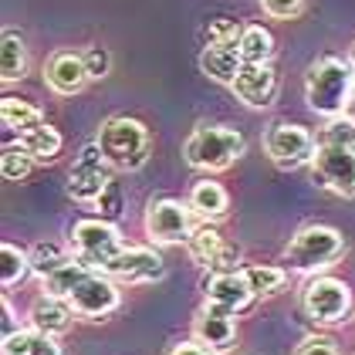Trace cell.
Here are the masks:
<instances>
[{
  "instance_id": "cell-31",
  "label": "cell",
  "mask_w": 355,
  "mask_h": 355,
  "mask_svg": "<svg viewBox=\"0 0 355 355\" xmlns=\"http://www.w3.org/2000/svg\"><path fill=\"white\" fill-rule=\"evenodd\" d=\"M31 169H34V159H31L28 149H24L21 142H7V146H3V156H0V173H3V180L21 183V180H28Z\"/></svg>"
},
{
  "instance_id": "cell-1",
  "label": "cell",
  "mask_w": 355,
  "mask_h": 355,
  "mask_svg": "<svg viewBox=\"0 0 355 355\" xmlns=\"http://www.w3.org/2000/svg\"><path fill=\"white\" fill-rule=\"evenodd\" d=\"M352 88H355V68L349 64V58L325 55L318 61H311L308 71H304V102H308V109L315 115H322L328 122L345 115Z\"/></svg>"
},
{
  "instance_id": "cell-35",
  "label": "cell",
  "mask_w": 355,
  "mask_h": 355,
  "mask_svg": "<svg viewBox=\"0 0 355 355\" xmlns=\"http://www.w3.org/2000/svg\"><path fill=\"white\" fill-rule=\"evenodd\" d=\"M95 207H98L102 220H109V223L122 214V190H119V183H115V180L109 183V190L98 196V203H95Z\"/></svg>"
},
{
  "instance_id": "cell-23",
  "label": "cell",
  "mask_w": 355,
  "mask_h": 355,
  "mask_svg": "<svg viewBox=\"0 0 355 355\" xmlns=\"http://www.w3.org/2000/svg\"><path fill=\"white\" fill-rule=\"evenodd\" d=\"M28 75V44L17 31H3V48H0V78L21 82Z\"/></svg>"
},
{
  "instance_id": "cell-38",
  "label": "cell",
  "mask_w": 355,
  "mask_h": 355,
  "mask_svg": "<svg viewBox=\"0 0 355 355\" xmlns=\"http://www.w3.org/2000/svg\"><path fill=\"white\" fill-rule=\"evenodd\" d=\"M14 331H21V328H14V308H10V301H3V338Z\"/></svg>"
},
{
  "instance_id": "cell-26",
  "label": "cell",
  "mask_w": 355,
  "mask_h": 355,
  "mask_svg": "<svg viewBox=\"0 0 355 355\" xmlns=\"http://www.w3.org/2000/svg\"><path fill=\"white\" fill-rule=\"evenodd\" d=\"M28 254H31V271L37 274L41 281L51 277L58 268H64V264L75 257V254H68V250H64L61 244H55V241H41V244L31 247Z\"/></svg>"
},
{
  "instance_id": "cell-28",
  "label": "cell",
  "mask_w": 355,
  "mask_h": 355,
  "mask_svg": "<svg viewBox=\"0 0 355 355\" xmlns=\"http://www.w3.org/2000/svg\"><path fill=\"white\" fill-rule=\"evenodd\" d=\"M244 24L234 17H214L203 28V48H237L241 44Z\"/></svg>"
},
{
  "instance_id": "cell-25",
  "label": "cell",
  "mask_w": 355,
  "mask_h": 355,
  "mask_svg": "<svg viewBox=\"0 0 355 355\" xmlns=\"http://www.w3.org/2000/svg\"><path fill=\"white\" fill-rule=\"evenodd\" d=\"M237 51L244 58V64H271L274 58V34L261 24H247L241 34V44Z\"/></svg>"
},
{
  "instance_id": "cell-7",
  "label": "cell",
  "mask_w": 355,
  "mask_h": 355,
  "mask_svg": "<svg viewBox=\"0 0 355 355\" xmlns=\"http://www.w3.org/2000/svg\"><path fill=\"white\" fill-rule=\"evenodd\" d=\"M196 230V214L190 210V203L183 200H173V196H163V200H153L149 210H146V237L153 244H187L190 234Z\"/></svg>"
},
{
  "instance_id": "cell-19",
  "label": "cell",
  "mask_w": 355,
  "mask_h": 355,
  "mask_svg": "<svg viewBox=\"0 0 355 355\" xmlns=\"http://www.w3.org/2000/svg\"><path fill=\"white\" fill-rule=\"evenodd\" d=\"M187 203H190L193 214L200 217V223H217V220H223L227 210H230V196H227V190H223L220 183H214V180L193 183Z\"/></svg>"
},
{
  "instance_id": "cell-24",
  "label": "cell",
  "mask_w": 355,
  "mask_h": 355,
  "mask_svg": "<svg viewBox=\"0 0 355 355\" xmlns=\"http://www.w3.org/2000/svg\"><path fill=\"white\" fill-rule=\"evenodd\" d=\"M17 142L28 149L34 163H51V159H58V153H61V146H64L61 132H58L55 125H48V122L37 125V129H31V132H24Z\"/></svg>"
},
{
  "instance_id": "cell-22",
  "label": "cell",
  "mask_w": 355,
  "mask_h": 355,
  "mask_svg": "<svg viewBox=\"0 0 355 355\" xmlns=\"http://www.w3.org/2000/svg\"><path fill=\"white\" fill-rule=\"evenodd\" d=\"M3 355H61V345L37 328H21L3 338Z\"/></svg>"
},
{
  "instance_id": "cell-36",
  "label": "cell",
  "mask_w": 355,
  "mask_h": 355,
  "mask_svg": "<svg viewBox=\"0 0 355 355\" xmlns=\"http://www.w3.org/2000/svg\"><path fill=\"white\" fill-rule=\"evenodd\" d=\"M295 355H342V352L335 349V342L325 338V335H308L298 349H295Z\"/></svg>"
},
{
  "instance_id": "cell-10",
  "label": "cell",
  "mask_w": 355,
  "mask_h": 355,
  "mask_svg": "<svg viewBox=\"0 0 355 355\" xmlns=\"http://www.w3.org/2000/svg\"><path fill=\"white\" fill-rule=\"evenodd\" d=\"M311 176L322 190L335 196H355V149L318 142L315 159H311Z\"/></svg>"
},
{
  "instance_id": "cell-37",
  "label": "cell",
  "mask_w": 355,
  "mask_h": 355,
  "mask_svg": "<svg viewBox=\"0 0 355 355\" xmlns=\"http://www.w3.org/2000/svg\"><path fill=\"white\" fill-rule=\"evenodd\" d=\"M166 355H214V352H210V349H203L196 338H187V342H176Z\"/></svg>"
},
{
  "instance_id": "cell-9",
  "label": "cell",
  "mask_w": 355,
  "mask_h": 355,
  "mask_svg": "<svg viewBox=\"0 0 355 355\" xmlns=\"http://www.w3.org/2000/svg\"><path fill=\"white\" fill-rule=\"evenodd\" d=\"M318 139L311 136L298 122H274L264 136V153L277 169H301V166L315 159Z\"/></svg>"
},
{
  "instance_id": "cell-20",
  "label": "cell",
  "mask_w": 355,
  "mask_h": 355,
  "mask_svg": "<svg viewBox=\"0 0 355 355\" xmlns=\"http://www.w3.org/2000/svg\"><path fill=\"white\" fill-rule=\"evenodd\" d=\"M0 119H3V132H7V142L17 136H24L31 129H37V125H44V112L37 109V105H31L24 98H14V95H7L3 102H0Z\"/></svg>"
},
{
  "instance_id": "cell-29",
  "label": "cell",
  "mask_w": 355,
  "mask_h": 355,
  "mask_svg": "<svg viewBox=\"0 0 355 355\" xmlns=\"http://www.w3.org/2000/svg\"><path fill=\"white\" fill-rule=\"evenodd\" d=\"M244 274H247V281H250V288H254L257 298L277 295V291L288 284V271H284V268H274V264H250V268H244Z\"/></svg>"
},
{
  "instance_id": "cell-21",
  "label": "cell",
  "mask_w": 355,
  "mask_h": 355,
  "mask_svg": "<svg viewBox=\"0 0 355 355\" xmlns=\"http://www.w3.org/2000/svg\"><path fill=\"white\" fill-rule=\"evenodd\" d=\"M241 68H244V58L237 48H203L200 55V71L220 85H234Z\"/></svg>"
},
{
  "instance_id": "cell-14",
  "label": "cell",
  "mask_w": 355,
  "mask_h": 355,
  "mask_svg": "<svg viewBox=\"0 0 355 355\" xmlns=\"http://www.w3.org/2000/svg\"><path fill=\"white\" fill-rule=\"evenodd\" d=\"M102 274L112 277V281H125V284H149V281L163 277L166 264L163 257L149 247H125Z\"/></svg>"
},
{
  "instance_id": "cell-13",
  "label": "cell",
  "mask_w": 355,
  "mask_h": 355,
  "mask_svg": "<svg viewBox=\"0 0 355 355\" xmlns=\"http://www.w3.org/2000/svg\"><path fill=\"white\" fill-rule=\"evenodd\" d=\"M237 315H230V311H223L217 304H203L196 315H193V338L203 345V349H210L214 355H223L234 349V342H237V322H234Z\"/></svg>"
},
{
  "instance_id": "cell-4",
  "label": "cell",
  "mask_w": 355,
  "mask_h": 355,
  "mask_svg": "<svg viewBox=\"0 0 355 355\" xmlns=\"http://www.w3.org/2000/svg\"><path fill=\"white\" fill-rule=\"evenodd\" d=\"M105 153L112 169H142L149 163V129L139 122V119H129V115H112L102 122L98 129V139H95Z\"/></svg>"
},
{
  "instance_id": "cell-33",
  "label": "cell",
  "mask_w": 355,
  "mask_h": 355,
  "mask_svg": "<svg viewBox=\"0 0 355 355\" xmlns=\"http://www.w3.org/2000/svg\"><path fill=\"white\" fill-rule=\"evenodd\" d=\"M261 10L274 21H291L304 10V0H261Z\"/></svg>"
},
{
  "instance_id": "cell-11",
  "label": "cell",
  "mask_w": 355,
  "mask_h": 355,
  "mask_svg": "<svg viewBox=\"0 0 355 355\" xmlns=\"http://www.w3.org/2000/svg\"><path fill=\"white\" fill-rule=\"evenodd\" d=\"M64 301L71 304V311H75L78 318L102 322L105 315H112V311L119 308L122 298H119V288H115L112 277H105V274H98V271H85Z\"/></svg>"
},
{
  "instance_id": "cell-30",
  "label": "cell",
  "mask_w": 355,
  "mask_h": 355,
  "mask_svg": "<svg viewBox=\"0 0 355 355\" xmlns=\"http://www.w3.org/2000/svg\"><path fill=\"white\" fill-rule=\"evenodd\" d=\"M85 271H92V268H85L78 257H71L64 268H58L51 277H44V281H41V291H44V295H55V298H68V295H71V288L78 284V277H82Z\"/></svg>"
},
{
  "instance_id": "cell-16",
  "label": "cell",
  "mask_w": 355,
  "mask_h": 355,
  "mask_svg": "<svg viewBox=\"0 0 355 355\" xmlns=\"http://www.w3.org/2000/svg\"><path fill=\"white\" fill-rule=\"evenodd\" d=\"M277 88H281V82H277L274 64H244L241 75L230 85V92L247 109H271L274 98H277Z\"/></svg>"
},
{
  "instance_id": "cell-8",
  "label": "cell",
  "mask_w": 355,
  "mask_h": 355,
  "mask_svg": "<svg viewBox=\"0 0 355 355\" xmlns=\"http://www.w3.org/2000/svg\"><path fill=\"white\" fill-rule=\"evenodd\" d=\"M112 180L115 176H112V166L105 159V153H102V146L98 142H88L82 153H78L71 173H68L64 193L71 200H78V203H98V196L109 190Z\"/></svg>"
},
{
  "instance_id": "cell-39",
  "label": "cell",
  "mask_w": 355,
  "mask_h": 355,
  "mask_svg": "<svg viewBox=\"0 0 355 355\" xmlns=\"http://www.w3.org/2000/svg\"><path fill=\"white\" fill-rule=\"evenodd\" d=\"M345 119L355 122V88H352V95H349V105H345Z\"/></svg>"
},
{
  "instance_id": "cell-34",
  "label": "cell",
  "mask_w": 355,
  "mask_h": 355,
  "mask_svg": "<svg viewBox=\"0 0 355 355\" xmlns=\"http://www.w3.org/2000/svg\"><path fill=\"white\" fill-rule=\"evenodd\" d=\"M85 68H88V78H105L112 71V55H109V48H88L85 51Z\"/></svg>"
},
{
  "instance_id": "cell-3",
  "label": "cell",
  "mask_w": 355,
  "mask_h": 355,
  "mask_svg": "<svg viewBox=\"0 0 355 355\" xmlns=\"http://www.w3.org/2000/svg\"><path fill=\"white\" fill-rule=\"evenodd\" d=\"M342 254H345V237L335 227L311 223V227H301L298 234L291 237V244L284 250V261H288L291 271L318 277V271L335 268L342 261Z\"/></svg>"
},
{
  "instance_id": "cell-5",
  "label": "cell",
  "mask_w": 355,
  "mask_h": 355,
  "mask_svg": "<svg viewBox=\"0 0 355 355\" xmlns=\"http://www.w3.org/2000/svg\"><path fill=\"white\" fill-rule=\"evenodd\" d=\"M125 247L109 220H78L71 227V254L92 271H105Z\"/></svg>"
},
{
  "instance_id": "cell-2",
  "label": "cell",
  "mask_w": 355,
  "mask_h": 355,
  "mask_svg": "<svg viewBox=\"0 0 355 355\" xmlns=\"http://www.w3.org/2000/svg\"><path fill=\"white\" fill-rule=\"evenodd\" d=\"M247 139L227 125H196L183 142V159L203 173H223L244 156Z\"/></svg>"
},
{
  "instance_id": "cell-6",
  "label": "cell",
  "mask_w": 355,
  "mask_h": 355,
  "mask_svg": "<svg viewBox=\"0 0 355 355\" xmlns=\"http://www.w3.org/2000/svg\"><path fill=\"white\" fill-rule=\"evenodd\" d=\"M301 308L315 325H338L352 311V288L338 277H311L301 291Z\"/></svg>"
},
{
  "instance_id": "cell-18",
  "label": "cell",
  "mask_w": 355,
  "mask_h": 355,
  "mask_svg": "<svg viewBox=\"0 0 355 355\" xmlns=\"http://www.w3.org/2000/svg\"><path fill=\"white\" fill-rule=\"evenodd\" d=\"M28 322L31 328L51 335V338H61L71 331V322H75V311L64 298H55V295H37L34 304L28 308Z\"/></svg>"
},
{
  "instance_id": "cell-15",
  "label": "cell",
  "mask_w": 355,
  "mask_h": 355,
  "mask_svg": "<svg viewBox=\"0 0 355 355\" xmlns=\"http://www.w3.org/2000/svg\"><path fill=\"white\" fill-rule=\"evenodd\" d=\"M203 295H207L210 304H217V308L230 311V315L247 311V308L254 304V298H257L244 271H217V274H210V277L203 281Z\"/></svg>"
},
{
  "instance_id": "cell-12",
  "label": "cell",
  "mask_w": 355,
  "mask_h": 355,
  "mask_svg": "<svg viewBox=\"0 0 355 355\" xmlns=\"http://www.w3.org/2000/svg\"><path fill=\"white\" fill-rule=\"evenodd\" d=\"M187 254H190L200 268H207V271H214V274L241 271V268H237V264H241V247L230 244L214 223H196V230H193L190 241H187Z\"/></svg>"
},
{
  "instance_id": "cell-40",
  "label": "cell",
  "mask_w": 355,
  "mask_h": 355,
  "mask_svg": "<svg viewBox=\"0 0 355 355\" xmlns=\"http://www.w3.org/2000/svg\"><path fill=\"white\" fill-rule=\"evenodd\" d=\"M349 64L355 68V44H352V51H349Z\"/></svg>"
},
{
  "instance_id": "cell-32",
  "label": "cell",
  "mask_w": 355,
  "mask_h": 355,
  "mask_svg": "<svg viewBox=\"0 0 355 355\" xmlns=\"http://www.w3.org/2000/svg\"><path fill=\"white\" fill-rule=\"evenodd\" d=\"M318 142H325V146H352L355 149V122L345 119V115L331 119L325 129L318 132Z\"/></svg>"
},
{
  "instance_id": "cell-27",
  "label": "cell",
  "mask_w": 355,
  "mask_h": 355,
  "mask_svg": "<svg viewBox=\"0 0 355 355\" xmlns=\"http://www.w3.org/2000/svg\"><path fill=\"white\" fill-rule=\"evenodd\" d=\"M0 257H3V268H0V284H3V291L14 288V284H21V281L31 274V254L21 250L17 244H3L0 247Z\"/></svg>"
},
{
  "instance_id": "cell-17",
  "label": "cell",
  "mask_w": 355,
  "mask_h": 355,
  "mask_svg": "<svg viewBox=\"0 0 355 355\" xmlns=\"http://www.w3.org/2000/svg\"><path fill=\"white\" fill-rule=\"evenodd\" d=\"M44 82L58 95H78L85 85L92 82L88 68H85V55H78V51H55L48 58V64H44Z\"/></svg>"
}]
</instances>
